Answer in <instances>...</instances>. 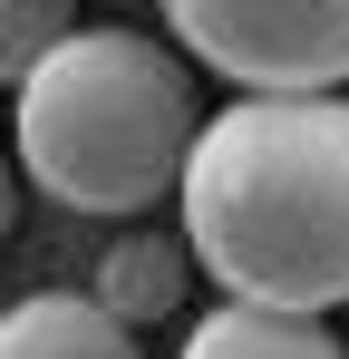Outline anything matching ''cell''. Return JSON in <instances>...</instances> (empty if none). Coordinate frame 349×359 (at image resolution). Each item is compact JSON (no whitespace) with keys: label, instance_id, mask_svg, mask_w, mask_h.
I'll use <instances>...</instances> for the list:
<instances>
[{"label":"cell","instance_id":"cell-1","mask_svg":"<svg viewBox=\"0 0 349 359\" xmlns=\"http://www.w3.org/2000/svg\"><path fill=\"white\" fill-rule=\"evenodd\" d=\"M174 204L224 301L330 320L349 301V97H233L204 117Z\"/></svg>","mask_w":349,"mask_h":359},{"label":"cell","instance_id":"cell-2","mask_svg":"<svg viewBox=\"0 0 349 359\" xmlns=\"http://www.w3.org/2000/svg\"><path fill=\"white\" fill-rule=\"evenodd\" d=\"M194 136H204V107H194L184 59L116 20H78L39 59L10 117L20 184H39L68 214H146L184 194Z\"/></svg>","mask_w":349,"mask_h":359},{"label":"cell","instance_id":"cell-3","mask_svg":"<svg viewBox=\"0 0 349 359\" xmlns=\"http://www.w3.org/2000/svg\"><path fill=\"white\" fill-rule=\"evenodd\" d=\"M165 29L233 97H340L349 88V0H174Z\"/></svg>","mask_w":349,"mask_h":359},{"label":"cell","instance_id":"cell-4","mask_svg":"<svg viewBox=\"0 0 349 359\" xmlns=\"http://www.w3.org/2000/svg\"><path fill=\"white\" fill-rule=\"evenodd\" d=\"M0 359H146V350L88 292H29L0 311Z\"/></svg>","mask_w":349,"mask_h":359},{"label":"cell","instance_id":"cell-5","mask_svg":"<svg viewBox=\"0 0 349 359\" xmlns=\"http://www.w3.org/2000/svg\"><path fill=\"white\" fill-rule=\"evenodd\" d=\"M194 292V252H184V233H116L107 262H97V282H88V301L107 311V320H165L174 301Z\"/></svg>","mask_w":349,"mask_h":359},{"label":"cell","instance_id":"cell-6","mask_svg":"<svg viewBox=\"0 0 349 359\" xmlns=\"http://www.w3.org/2000/svg\"><path fill=\"white\" fill-rule=\"evenodd\" d=\"M184 359H349L330 320H291V311H252V301H224L184 330Z\"/></svg>","mask_w":349,"mask_h":359},{"label":"cell","instance_id":"cell-7","mask_svg":"<svg viewBox=\"0 0 349 359\" xmlns=\"http://www.w3.org/2000/svg\"><path fill=\"white\" fill-rule=\"evenodd\" d=\"M68 29H78V20H68L58 0H0V88H29L39 59H49Z\"/></svg>","mask_w":349,"mask_h":359},{"label":"cell","instance_id":"cell-8","mask_svg":"<svg viewBox=\"0 0 349 359\" xmlns=\"http://www.w3.org/2000/svg\"><path fill=\"white\" fill-rule=\"evenodd\" d=\"M10 214H20V165L0 156V243H10Z\"/></svg>","mask_w":349,"mask_h":359}]
</instances>
